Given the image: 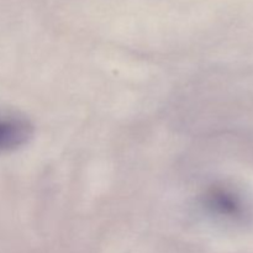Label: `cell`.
Here are the masks:
<instances>
[{"label":"cell","instance_id":"1","mask_svg":"<svg viewBox=\"0 0 253 253\" xmlns=\"http://www.w3.org/2000/svg\"><path fill=\"white\" fill-rule=\"evenodd\" d=\"M32 135V126L25 118L0 113V152L24 146Z\"/></svg>","mask_w":253,"mask_h":253}]
</instances>
